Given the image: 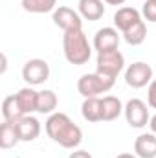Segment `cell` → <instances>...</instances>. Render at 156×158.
I'll return each mask as SVG.
<instances>
[{
    "instance_id": "3957f363",
    "label": "cell",
    "mask_w": 156,
    "mask_h": 158,
    "mask_svg": "<svg viewBox=\"0 0 156 158\" xmlns=\"http://www.w3.org/2000/svg\"><path fill=\"white\" fill-rule=\"evenodd\" d=\"M114 81H116V79L101 76V74H97V72H94V74H84V76H81L79 81H77V90L83 98H97L99 94L109 92V90L114 86Z\"/></svg>"
},
{
    "instance_id": "4fadbf2b",
    "label": "cell",
    "mask_w": 156,
    "mask_h": 158,
    "mask_svg": "<svg viewBox=\"0 0 156 158\" xmlns=\"http://www.w3.org/2000/svg\"><path fill=\"white\" fill-rule=\"evenodd\" d=\"M15 96H17L18 107L24 112V116H28L31 112H37V105H39V92L37 90H33L31 86H24Z\"/></svg>"
},
{
    "instance_id": "6da1fadb",
    "label": "cell",
    "mask_w": 156,
    "mask_h": 158,
    "mask_svg": "<svg viewBox=\"0 0 156 158\" xmlns=\"http://www.w3.org/2000/svg\"><path fill=\"white\" fill-rule=\"evenodd\" d=\"M46 134L64 149H76L83 142V131L64 112H53L46 119Z\"/></svg>"
},
{
    "instance_id": "4316f807",
    "label": "cell",
    "mask_w": 156,
    "mask_h": 158,
    "mask_svg": "<svg viewBox=\"0 0 156 158\" xmlns=\"http://www.w3.org/2000/svg\"><path fill=\"white\" fill-rule=\"evenodd\" d=\"M116 158H138L136 155H130V153H121V155H117Z\"/></svg>"
},
{
    "instance_id": "ac0fdd59",
    "label": "cell",
    "mask_w": 156,
    "mask_h": 158,
    "mask_svg": "<svg viewBox=\"0 0 156 158\" xmlns=\"http://www.w3.org/2000/svg\"><path fill=\"white\" fill-rule=\"evenodd\" d=\"M2 116H4L6 121H18V119L24 116V112L18 107L17 96H7L2 101Z\"/></svg>"
},
{
    "instance_id": "7c38bea8",
    "label": "cell",
    "mask_w": 156,
    "mask_h": 158,
    "mask_svg": "<svg viewBox=\"0 0 156 158\" xmlns=\"http://www.w3.org/2000/svg\"><path fill=\"white\" fill-rule=\"evenodd\" d=\"M134 153L138 158H156V134L143 132L134 142Z\"/></svg>"
},
{
    "instance_id": "5b68a950",
    "label": "cell",
    "mask_w": 156,
    "mask_h": 158,
    "mask_svg": "<svg viewBox=\"0 0 156 158\" xmlns=\"http://www.w3.org/2000/svg\"><path fill=\"white\" fill-rule=\"evenodd\" d=\"M125 118H127V123L132 127V129H143L147 123H149V109H147V103H143L142 99L138 98H132L127 101L125 105Z\"/></svg>"
},
{
    "instance_id": "277c9868",
    "label": "cell",
    "mask_w": 156,
    "mask_h": 158,
    "mask_svg": "<svg viewBox=\"0 0 156 158\" xmlns=\"http://www.w3.org/2000/svg\"><path fill=\"white\" fill-rule=\"evenodd\" d=\"M125 66V57L119 50H110V52H101L97 53V63H96V72L101 76L116 79L119 72Z\"/></svg>"
},
{
    "instance_id": "d6986e66",
    "label": "cell",
    "mask_w": 156,
    "mask_h": 158,
    "mask_svg": "<svg viewBox=\"0 0 156 158\" xmlns=\"http://www.w3.org/2000/svg\"><path fill=\"white\" fill-rule=\"evenodd\" d=\"M145 37H147V26H145L143 20L136 22L132 28H129L127 31H123V39H125L127 44H130V46L142 44V42L145 40Z\"/></svg>"
},
{
    "instance_id": "cb8c5ba5",
    "label": "cell",
    "mask_w": 156,
    "mask_h": 158,
    "mask_svg": "<svg viewBox=\"0 0 156 158\" xmlns=\"http://www.w3.org/2000/svg\"><path fill=\"white\" fill-rule=\"evenodd\" d=\"M68 158H92V155H90L88 151H84V149H77V151L70 153V156Z\"/></svg>"
},
{
    "instance_id": "7a4b0ae2",
    "label": "cell",
    "mask_w": 156,
    "mask_h": 158,
    "mask_svg": "<svg viewBox=\"0 0 156 158\" xmlns=\"http://www.w3.org/2000/svg\"><path fill=\"white\" fill-rule=\"evenodd\" d=\"M63 50H64L66 61L70 64H76V66H81V64L88 63V59L92 55V46L86 39V35L83 33V30L64 31Z\"/></svg>"
},
{
    "instance_id": "e0dca14e",
    "label": "cell",
    "mask_w": 156,
    "mask_h": 158,
    "mask_svg": "<svg viewBox=\"0 0 156 158\" xmlns=\"http://www.w3.org/2000/svg\"><path fill=\"white\" fill-rule=\"evenodd\" d=\"M81 114L83 118L90 123L103 121V112H101V99L99 98H84L81 105Z\"/></svg>"
},
{
    "instance_id": "484cf974",
    "label": "cell",
    "mask_w": 156,
    "mask_h": 158,
    "mask_svg": "<svg viewBox=\"0 0 156 158\" xmlns=\"http://www.w3.org/2000/svg\"><path fill=\"white\" fill-rule=\"evenodd\" d=\"M107 4H110V6H121V4H125V0H105Z\"/></svg>"
},
{
    "instance_id": "603a6c76",
    "label": "cell",
    "mask_w": 156,
    "mask_h": 158,
    "mask_svg": "<svg viewBox=\"0 0 156 158\" xmlns=\"http://www.w3.org/2000/svg\"><path fill=\"white\" fill-rule=\"evenodd\" d=\"M147 103L151 109H156V79L151 81V85L147 88Z\"/></svg>"
},
{
    "instance_id": "8fae6325",
    "label": "cell",
    "mask_w": 156,
    "mask_h": 158,
    "mask_svg": "<svg viewBox=\"0 0 156 158\" xmlns=\"http://www.w3.org/2000/svg\"><path fill=\"white\" fill-rule=\"evenodd\" d=\"M140 20H142V15L134 7H119L116 13H114V26H116L121 33L127 31L129 28H132Z\"/></svg>"
},
{
    "instance_id": "52a82bcc",
    "label": "cell",
    "mask_w": 156,
    "mask_h": 158,
    "mask_svg": "<svg viewBox=\"0 0 156 158\" xmlns=\"http://www.w3.org/2000/svg\"><path fill=\"white\" fill-rule=\"evenodd\" d=\"M50 77V66L44 59H30L24 66H22V79L30 85H42L44 81Z\"/></svg>"
},
{
    "instance_id": "2e32d148",
    "label": "cell",
    "mask_w": 156,
    "mask_h": 158,
    "mask_svg": "<svg viewBox=\"0 0 156 158\" xmlns=\"http://www.w3.org/2000/svg\"><path fill=\"white\" fill-rule=\"evenodd\" d=\"M125 110L121 99L116 96H105L101 99V112H103V121H114V119Z\"/></svg>"
},
{
    "instance_id": "44dd1931",
    "label": "cell",
    "mask_w": 156,
    "mask_h": 158,
    "mask_svg": "<svg viewBox=\"0 0 156 158\" xmlns=\"http://www.w3.org/2000/svg\"><path fill=\"white\" fill-rule=\"evenodd\" d=\"M57 0H22V7L28 13H50L55 11Z\"/></svg>"
},
{
    "instance_id": "30bf717a",
    "label": "cell",
    "mask_w": 156,
    "mask_h": 158,
    "mask_svg": "<svg viewBox=\"0 0 156 158\" xmlns=\"http://www.w3.org/2000/svg\"><path fill=\"white\" fill-rule=\"evenodd\" d=\"M20 132V142H33L35 138H39L40 134V121L33 118L31 114L22 116L18 121H15Z\"/></svg>"
},
{
    "instance_id": "ffe728a7",
    "label": "cell",
    "mask_w": 156,
    "mask_h": 158,
    "mask_svg": "<svg viewBox=\"0 0 156 158\" xmlns=\"http://www.w3.org/2000/svg\"><path fill=\"white\" fill-rule=\"evenodd\" d=\"M57 109V96L53 90H42L39 92V105H37V112L40 114H53V110Z\"/></svg>"
},
{
    "instance_id": "ba28073f",
    "label": "cell",
    "mask_w": 156,
    "mask_h": 158,
    "mask_svg": "<svg viewBox=\"0 0 156 158\" xmlns=\"http://www.w3.org/2000/svg\"><path fill=\"white\" fill-rule=\"evenodd\" d=\"M83 17L79 15V11H74L72 7L66 6H59L53 11V22L55 26H59L63 31H72V30H83Z\"/></svg>"
},
{
    "instance_id": "9a60e30c",
    "label": "cell",
    "mask_w": 156,
    "mask_h": 158,
    "mask_svg": "<svg viewBox=\"0 0 156 158\" xmlns=\"http://www.w3.org/2000/svg\"><path fill=\"white\" fill-rule=\"evenodd\" d=\"M79 15L84 20H99L105 15L103 0H79Z\"/></svg>"
},
{
    "instance_id": "8992f818",
    "label": "cell",
    "mask_w": 156,
    "mask_h": 158,
    "mask_svg": "<svg viewBox=\"0 0 156 158\" xmlns=\"http://www.w3.org/2000/svg\"><path fill=\"white\" fill-rule=\"evenodd\" d=\"M151 81H153V68H151V64H147L143 61L132 63L125 70V83L132 88H143V86L151 85Z\"/></svg>"
},
{
    "instance_id": "9c48e42d",
    "label": "cell",
    "mask_w": 156,
    "mask_h": 158,
    "mask_svg": "<svg viewBox=\"0 0 156 158\" xmlns=\"http://www.w3.org/2000/svg\"><path fill=\"white\" fill-rule=\"evenodd\" d=\"M117 44H119V35H117L116 28H101V30L96 31L94 48L97 50V53L117 50Z\"/></svg>"
},
{
    "instance_id": "5bb4252c",
    "label": "cell",
    "mask_w": 156,
    "mask_h": 158,
    "mask_svg": "<svg viewBox=\"0 0 156 158\" xmlns=\"http://www.w3.org/2000/svg\"><path fill=\"white\" fill-rule=\"evenodd\" d=\"M20 142V132L15 121H6L0 125V147L2 149H11Z\"/></svg>"
},
{
    "instance_id": "d4e9b609",
    "label": "cell",
    "mask_w": 156,
    "mask_h": 158,
    "mask_svg": "<svg viewBox=\"0 0 156 158\" xmlns=\"http://www.w3.org/2000/svg\"><path fill=\"white\" fill-rule=\"evenodd\" d=\"M149 127H151V132H153V134H156V114L149 119Z\"/></svg>"
},
{
    "instance_id": "7402d4cb",
    "label": "cell",
    "mask_w": 156,
    "mask_h": 158,
    "mask_svg": "<svg viewBox=\"0 0 156 158\" xmlns=\"http://www.w3.org/2000/svg\"><path fill=\"white\" fill-rule=\"evenodd\" d=\"M142 13H143L145 20L156 22V0H145V4L142 7Z\"/></svg>"
}]
</instances>
